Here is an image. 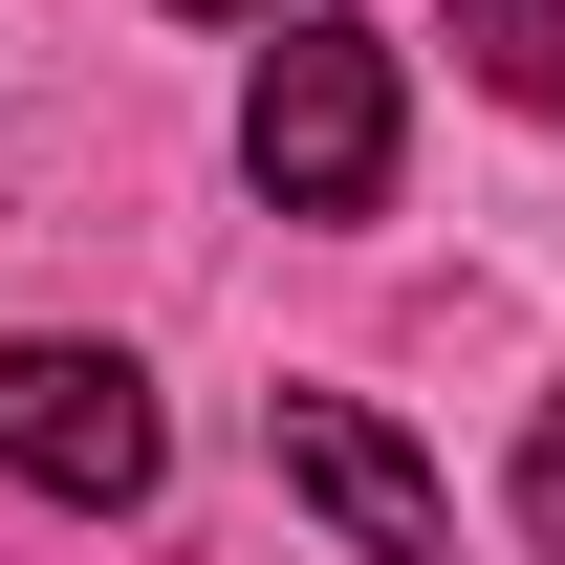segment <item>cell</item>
<instances>
[{
  "mask_svg": "<svg viewBox=\"0 0 565 565\" xmlns=\"http://www.w3.org/2000/svg\"><path fill=\"white\" fill-rule=\"evenodd\" d=\"M0 479L66 500V522H131L174 479V414H152L131 349H0Z\"/></svg>",
  "mask_w": 565,
  "mask_h": 565,
  "instance_id": "2",
  "label": "cell"
},
{
  "mask_svg": "<svg viewBox=\"0 0 565 565\" xmlns=\"http://www.w3.org/2000/svg\"><path fill=\"white\" fill-rule=\"evenodd\" d=\"M239 174L282 217H370L392 196V44L370 22H282L262 87H239Z\"/></svg>",
  "mask_w": 565,
  "mask_h": 565,
  "instance_id": "1",
  "label": "cell"
},
{
  "mask_svg": "<svg viewBox=\"0 0 565 565\" xmlns=\"http://www.w3.org/2000/svg\"><path fill=\"white\" fill-rule=\"evenodd\" d=\"M522 522H565V392H544V435H522Z\"/></svg>",
  "mask_w": 565,
  "mask_h": 565,
  "instance_id": "5",
  "label": "cell"
},
{
  "mask_svg": "<svg viewBox=\"0 0 565 565\" xmlns=\"http://www.w3.org/2000/svg\"><path fill=\"white\" fill-rule=\"evenodd\" d=\"M174 22H282V0H174Z\"/></svg>",
  "mask_w": 565,
  "mask_h": 565,
  "instance_id": "6",
  "label": "cell"
},
{
  "mask_svg": "<svg viewBox=\"0 0 565 565\" xmlns=\"http://www.w3.org/2000/svg\"><path fill=\"white\" fill-rule=\"evenodd\" d=\"M262 435H282V500H327L370 565H457V500H435V457H414L392 414H349V392H282Z\"/></svg>",
  "mask_w": 565,
  "mask_h": 565,
  "instance_id": "3",
  "label": "cell"
},
{
  "mask_svg": "<svg viewBox=\"0 0 565 565\" xmlns=\"http://www.w3.org/2000/svg\"><path fill=\"white\" fill-rule=\"evenodd\" d=\"M457 66L500 109H565V0H457Z\"/></svg>",
  "mask_w": 565,
  "mask_h": 565,
  "instance_id": "4",
  "label": "cell"
}]
</instances>
